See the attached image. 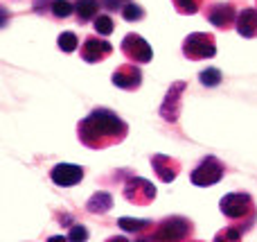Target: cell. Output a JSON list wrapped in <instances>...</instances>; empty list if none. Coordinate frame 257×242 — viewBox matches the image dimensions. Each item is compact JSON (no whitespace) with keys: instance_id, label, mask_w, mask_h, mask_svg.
I'll return each instance as SVG.
<instances>
[{"instance_id":"26","label":"cell","mask_w":257,"mask_h":242,"mask_svg":"<svg viewBox=\"0 0 257 242\" xmlns=\"http://www.w3.org/2000/svg\"><path fill=\"white\" fill-rule=\"evenodd\" d=\"M122 3H128V0H122Z\"/></svg>"},{"instance_id":"6","label":"cell","mask_w":257,"mask_h":242,"mask_svg":"<svg viewBox=\"0 0 257 242\" xmlns=\"http://www.w3.org/2000/svg\"><path fill=\"white\" fill-rule=\"evenodd\" d=\"M122 52H124L128 61H136V63H149L151 57H154L151 45L140 34H136V32H131V34H126L122 39Z\"/></svg>"},{"instance_id":"21","label":"cell","mask_w":257,"mask_h":242,"mask_svg":"<svg viewBox=\"0 0 257 242\" xmlns=\"http://www.w3.org/2000/svg\"><path fill=\"white\" fill-rule=\"evenodd\" d=\"M93 25H95V32H97V34H102V36H108L113 30H115V23H113V18L108 16V14L97 16L93 21Z\"/></svg>"},{"instance_id":"4","label":"cell","mask_w":257,"mask_h":242,"mask_svg":"<svg viewBox=\"0 0 257 242\" xmlns=\"http://www.w3.org/2000/svg\"><path fill=\"white\" fill-rule=\"evenodd\" d=\"M223 175H226V166L214 156H205L203 161L192 170L190 179H192V184L199 186V188H208V186L219 184V181L223 179Z\"/></svg>"},{"instance_id":"10","label":"cell","mask_w":257,"mask_h":242,"mask_svg":"<svg viewBox=\"0 0 257 242\" xmlns=\"http://www.w3.org/2000/svg\"><path fill=\"white\" fill-rule=\"evenodd\" d=\"M79 52H81V59H84V61L97 63V61H102L104 57H108V54L113 52V45L108 43V41L99 39V36H88V39L81 43Z\"/></svg>"},{"instance_id":"8","label":"cell","mask_w":257,"mask_h":242,"mask_svg":"<svg viewBox=\"0 0 257 242\" xmlns=\"http://www.w3.org/2000/svg\"><path fill=\"white\" fill-rule=\"evenodd\" d=\"M50 179L61 188H70V186H77L84 179V168L72 166V163H59L50 170Z\"/></svg>"},{"instance_id":"25","label":"cell","mask_w":257,"mask_h":242,"mask_svg":"<svg viewBox=\"0 0 257 242\" xmlns=\"http://www.w3.org/2000/svg\"><path fill=\"white\" fill-rule=\"evenodd\" d=\"M217 238H219V240H221V238H235V240H239V238H241V231H237L235 226H232V229H228V231H221Z\"/></svg>"},{"instance_id":"19","label":"cell","mask_w":257,"mask_h":242,"mask_svg":"<svg viewBox=\"0 0 257 242\" xmlns=\"http://www.w3.org/2000/svg\"><path fill=\"white\" fill-rule=\"evenodd\" d=\"M57 43L63 52H75V50L79 48V39H77L75 32H61L59 39H57Z\"/></svg>"},{"instance_id":"11","label":"cell","mask_w":257,"mask_h":242,"mask_svg":"<svg viewBox=\"0 0 257 242\" xmlns=\"http://www.w3.org/2000/svg\"><path fill=\"white\" fill-rule=\"evenodd\" d=\"M111 79L117 89L136 91V89H140V84H142V72H140V68L133 66V63H124V66L115 68V72H113Z\"/></svg>"},{"instance_id":"15","label":"cell","mask_w":257,"mask_h":242,"mask_svg":"<svg viewBox=\"0 0 257 242\" xmlns=\"http://www.w3.org/2000/svg\"><path fill=\"white\" fill-rule=\"evenodd\" d=\"M111 206H113V197L106 193V190H99V193H95L93 197L88 199V204H86L88 213H95V215H102V213L111 211Z\"/></svg>"},{"instance_id":"17","label":"cell","mask_w":257,"mask_h":242,"mask_svg":"<svg viewBox=\"0 0 257 242\" xmlns=\"http://www.w3.org/2000/svg\"><path fill=\"white\" fill-rule=\"evenodd\" d=\"M75 12V5L70 0H50V14L54 18H68Z\"/></svg>"},{"instance_id":"23","label":"cell","mask_w":257,"mask_h":242,"mask_svg":"<svg viewBox=\"0 0 257 242\" xmlns=\"http://www.w3.org/2000/svg\"><path fill=\"white\" fill-rule=\"evenodd\" d=\"M176 12L181 14H196L205 5V0H172Z\"/></svg>"},{"instance_id":"9","label":"cell","mask_w":257,"mask_h":242,"mask_svg":"<svg viewBox=\"0 0 257 242\" xmlns=\"http://www.w3.org/2000/svg\"><path fill=\"white\" fill-rule=\"evenodd\" d=\"M185 82H176V84L169 86L167 91V98L163 100L160 104V116L165 118L167 122H176L178 120V113H181V95L185 91Z\"/></svg>"},{"instance_id":"22","label":"cell","mask_w":257,"mask_h":242,"mask_svg":"<svg viewBox=\"0 0 257 242\" xmlns=\"http://www.w3.org/2000/svg\"><path fill=\"white\" fill-rule=\"evenodd\" d=\"M199 79H201V84L208 86V89L219 86L221 84V70H217V68H205V70H201Z\"/></svg>"},{"instance_id":"2","label":"cell","mask_w":257,"mask_h":242,"mask_svg":"<svg viewBox=\"0 0 257 242\" xmlns=\"http://www.w3.org/2000/svg\"><path fill=\"white\" fill-rule=\"evenodd\" d=\"M219 208L221 213L232 222H239L241 226H248L255 217V204L253 197L246 193H230V195H223L221 202H219Z\"/></svg>"},{"instance_id":"16","label":"cell","mask_w":257,"mask_h":242,"mask_svg":"<svg viewBox=\"0 0 257 242\" xmlns=\"http://www.w3.org/2000/svg\"><path fill=\"white\" fill-rule=\"evenodd\" d=\"M99 3L97 0H75V14L81 23L95 21L99 16Z\"/></svg>"},{"instance_id":"12","label":"cell","mask_w":257,"mask_h":242,"mask_svg":"<svg viewBox=\"0 0 257 242\" xmlns=\"http://www.w3.org/2000/svg\"><path fill=\"white\" fill-rule=\"evenodd\" d=\"M151 166H154V172L158 175V179H163L165 184L174 181L178 177V172H181V163H178L176 158L167 156V154H156V156H151Z\"/></svg>"},{"instance_id":"3","label":"cell","mask_w":257,"mask_h":242,"mask_svg":"<svg viewBox=\"0 0 257 242\" xmlns=\"http://www.w3.org/2000/svg\"><path fill=\"white\" fill-rule=\"evenodd\" d=\"M183 54L192 61L199 59H212L217 54V45H214V36L208 32H194L183 41Z\"/></svg>"},{"instance_id":"14","label":"cell","mask_w":257,"mask_h":242,"mask_svg":"<svg viewBox=\"0 0 257 242\" xmlns=\"http://www.w3.org/2000/svg\"><path fill=\"white\" fill-rule=\"evenodd\" d=\"M235 27L244 39H257V9H253V7L241 9V12L237 14Z\"/></svg>"},{"instance_id":"20","label":"cell","mask_w":257,"mask_h":242,"mask_svg":"<svg viewBox=\"0 0 257 242\" xmlns=\"http://www.w3.org/2000/svg\"><path fill=\"white\" fill-rule=\"evenodd\" d=\"M120 14H122V18H124V21L133 23V21H140V18L145 16V9H142L140 5H136V3H131V0H128V3L122 5Z\"/></svg>"},{"instance_id":"18","label":"cell","mask_w":257,"mask_h":242,"mask_svg":"<svg viewBox=\"0 0 257 242\" xmlns=\"http://www.w3.org/2000/svg\"><path fill=\"white\" fill-rule=\"evenodd\" d=\"M117 224H120V229L126 231V233H140V231H145L151 222L149 220H133V217H120Z\"/></svg>"},{"instance_id":"7","label":"cell","mask_w":257,"mask_h":242,"mask_svg":"<svg viewBox=\"0 0 257 242\" xmlns=\"http://www.w3.org/2000/svg\"><path fill=\"white\" fill-rule=\"evenodd\" d=\"M190 235H192V222L187 220V217L174 215V217H167L151 238H158V240H185V238H190Z\"/></svg>"},{"instance_id":"13","label":"cell","mask_w":257,"mask_h":242,"mask_svg":"<svg viewBox=\"0 0 257 242\" xmlns=\"http://www.w3.org/2000/svg\"><path fill=\"white\" fill-rule=\"evenodd\" d=\"M208 21L212 23L214 27L219 30H228L237 23V16H235V7L228 3H219V5H212L208 9Z\"/></svg>"},{"instance_id":"1","label":"cell","mask_w":257,"mask_h":242,"mask_svg":"<svg viewBox=\"0 0 257 242\" xmlns=\"http://www.w3.org/2000/svg\"><path fill=\"white\" fill-rule=\"evenodd\" d=\"M77 134L84 147L88 149H104L117 145L126 138L128 127L126 122L111 109H93L77 127Z\"/></svg>"},{"instance_id":"5","label":"cell","mask_w":257,"mask_h":242,"mask_svg":"<svg viewBox=\"0 0 257 242\" xmlns=\"http://www.w3.org/2000/svg\"><path fill=\"white\" fill-rule=\"evenodd\" d=\"M124 199L133 206H149L156 199V188L151 181L142 179V177H133V179L126 181L124 186Z\"/></svg>"},{"instance_id":"24","label":"cell","mask_w":257,"mask_h":242,"mask_svg":"<svg viewBox=\"0 0 257 242\" xmlns=\"http://www.w3.org/2000/svg\"><path fill=\"white\" fill-rule=\"evenodd\" d=\"M86 238H88V231H86V226H81V224H75L70 231H68V240H72V242H81Z\"/></svg>"}]
</instances>
